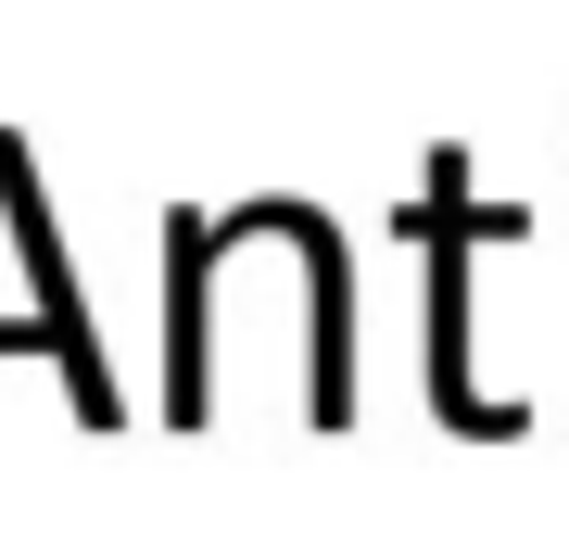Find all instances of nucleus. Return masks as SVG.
<instances>
[{
    "label": "nucleus",
    "mask_w": 569,
    "mask_h": 557,
    "mask_svg": "<svg viewBox=\"0 0 569 557\" xmlns=\"http://www.w3.org/2000/svg\"><path fill=\"white\" fill-rule=\"evenodd\" d=\"M481 241H519V216L468 203V152H430V406H443V431H468V444H507L531 418L507 392L468 380V253Z\"/></svg>",
    "instance_id": "f257e3e1"
}]
</instances>
